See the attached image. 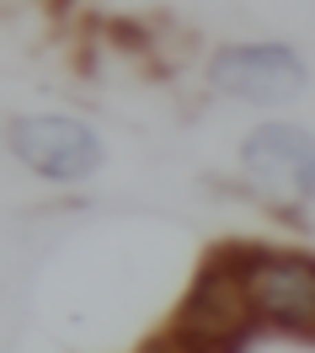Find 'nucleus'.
Listing matches in <instances>:
<instances>
[{
    "label": "nucleus",
    "instance_id": "2",
    "mask_svg": "<svg viewBox=\"0 0 315 353\" xmlns=\"http://www.w3.org/2000/svg\"><path fill=\"white\" fill-rule=\"evenodd\" d=\"M11 150L48 182H80L102 166V145L86 123L59 118V112H38V118H17L11 123Z\"/></svg>",
    "mask_w": 315,
    "mask_h": 353
},
{
    "label": "nucleus",
    "instance_id": "4",
    "mask_svg": "<svg viewBox=\"0 0 315 353\" xmlns=\"http://www.w3.org/2000/svg\"><path fill=\"white\" fill-rule=\"evenodd\" d=\"M246 161L251 182L278 203H299L315 193V139L305 129H289V123H268L246 139Z\"/></svg>",
    "mask_w": 315,
    "mask_h": 353
},
{
    "label": "nucleus",
    "instance_id": "1",
    "mask_svg": "<svg viewBox=\"0 0 315 353\" xmlns=\"http://www.w3.org/2000/svg\"><path fill=\"white\" fill-rule=\"evenodd\" d=\"M208 81L214 91L225 97H246V102H289L305 91V65L299 54L283 43H235V48H219L208 59Z\"/></svg>",
    "mask_w": 315,
    "mask_h": 353
},
{
    "label": "nucleus",
    "instance_id": "3",
    "mask_svg": "<svg viewBox=\"0 0 315 353\" xmlns=\"http://www.w3.org/2000/svg\"><path fill=\"white\" fill-rule=\"evenodd\" d=\"M246 289H251V305H257V321L315 337V257L257 252Z\"/></svg>",
    "mask_w": 315,
    "mask_h": 353
}]
</instances>
